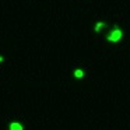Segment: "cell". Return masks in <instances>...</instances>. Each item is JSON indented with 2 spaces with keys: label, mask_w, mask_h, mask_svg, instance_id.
Listing matches in <instances>:
<instances>
[{
  "label": "cell",
  "mask_w": 130,
  "mask_h": 130,
  "mask_svg": "<svg viewBox=\"0 0 130 130\" xmlns=\"http://www.w3.org/2000/svg\"><path fill=\"white\" fill-rule=\"evenodd\" d=\"M3 60H4V58H3V56H0V63H1Z\"/></svg>",
  "instance_id": "obj_5"
},
{
  "label": "cell",
  "mask_w": 130,
  "mask_h": 130,
  "mask_svg": "<svg viewBox=\"0 0 130 130\" xmlns=\"http://www.w3.org/2000/svg\"><path fill=\"white\" fill-rule=\"evenodd\" d=\"M10 130H24V126L20 123V122H11L10 126H9Z\"/></svg>",
  "instance_id": "obj_2"
},
{
  "label": "cell",
  "mask_w": 130,
  "mask_h": 130,
  "mask_svg": "<svg viewBox=\"0 0 130 130\" xmlns=\"http://www.w3.org/2000/svg\"><path fill=\"white\" fill-rule=\"evenodd\" d=\"M122 36H123L122 29L119 28V27H116V28H113L111 32H109V35H108V41H109V42H119V41L122 39Z\"/></svg>",
  "instance_id": "obj_1"
},
{
  "label": "cell",
  "mask_w": 130,
  "mask_h": 130,
  "mask_svg": "<svg viewBox=\"0 0 130 130\" xmlns=\"http://www.w3.org/2000/svg\"><path fill=\"white\" fill-rule=\"evenodd\" d=\"M105 25H106L105 22H102V21H99V22H98V24L95 25V28H94V31H95V32H99V31H101V28H103Z\"/></svg>",
  "instance_id": "obj_4"
},
{
  "label": "cell",
  "mask_w": 130,
  "mask_h": 130,
  "mask_svg": "<svg viewBox=\"0 0 130 130\" xmlns=\"http://www.w3.org/2000/svg\"><path fill=\"white\" fill-rule=\"evenodd\" d=\"M74 77L76 78H83L84 77V70L83 69H76L74 70Z\"/></svg>",
  "instance_id": "obj_3"
}]
</instances>
